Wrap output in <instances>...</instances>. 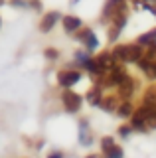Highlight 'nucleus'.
Listing matches in <instances>:
<instances>
[{
	"label": "nucleus",
	"instance_id": "nucleus-1",
	"mask_svg": "<svg viewBox=\"0 0 156 158\" xmlns=\"http://www.w3.org/2000/svg\"><path fill=\"white\" fill-rule=\"evenodd\" d=\"M115 59H121V61H140L142 57V46L138 44H133V46H117L113 49Z\"/></svg>",
	"mask_w": 156,
	"mask_h": 158
},
{
	"label": "nucleus",
	"instance_id": "nucleus-2",
	"mask_svg": "<svg viewBox=\"0 0 156 158\" xmlns=\"http://www.w3.org/2000/svg\"><path fill=\"white\" fill-rule=\"evenodd\" d=\"M61 101H63V107H65L67 113H77L81 107V97L77 93H73L71 89H65L61 95Z\"/></svg>",
	"mask_w": 156,
	"mask_h": 158
},
{
	"label": "nucleus",
	"instance_id": "nucleus-3",
	"mask_svg": "<svg viewBox=\"0 0 156 158\" xmlns=\"http://www.w3.org/2000/svg\"><path fill=\"white\" fill-rule=\"evenodd\" d=\"M79 79H81L79 71H60V73H57V83H60L61 87H65V89H69L71 85H75Z\"/></svg>",
	"mask_w": 156,
	"mask_h": 158
},
{
	"label": "nucleus",
	"instance_id": "nucleus-4",
	"mask_svg": "<svg viewBox=\"0 0 156 158\" xmlns=\"http://www.w3.org/2000/svg\"><path fill=\"white\" fill-rule=\"evenodd\" d=\"M77 38H79L81 42L87 44V49H95L97 46H99V40H97V36L91 32V30H83V32H81Z\"/></svg>",
	"mask_w": 156,
	"mask_h": 158
},
{
	"label": "nucleus",
	"instance_id": "nucleus-5",
	"mask_svg": "<svg viewBox=\"0 0 156 158\" xmlns=\"http://www.w3.org/2000/svg\"><path fill=\"white\" fill-rule=\"evenodd\" d=\"M63 28H65V32H77V30H79L81 26H83V24H81V20L77 18V16H63Z\"/></svg>",
	"mask_w": 156,
	"mask_h": 158
},
{
	"label": "nucleus",
	"instance_id": "nucleus-6",
	"mask_svg": "<svg viewBox=\"0 0 156 158\" xmlns=\"http://www.w3.org/2000/svg\"><path fill=\"white\" fill-rule=\"evenodd\" d=\"M57 20H60V14H57V12H50L47 16H43L42 24H40V30H42V32H50Z\"/></svg>",
	"mask_w": 156,
	"mask_h": 158
},
{
	"label": "nucleus",
	"instance_id": "nucleus-7",
	"mask_svg": "<svg viewBox=\"0 0 156 158\" xmlns=\"http://www.w3.org/2000/svg\"><path fill=\"white\" fill-rule=\"evenodd\" d=\"M95 59L101 63V67H103V69H113L115 67V56H113V53H109V52L101 53V56L95 57Z\"/></svg>",
	"mask_w": 156,
	"mask_h": 158
},
{
	"label": "nucleus",
	"instance_id": "nucleus-8",
	"mask_svg": "<svg viewBox=\"0 0 156 158\" xmlns=\"http://www.w3.org/2000/svg\"><path fill=\"white\" fill-rule=\"evenodd\" d=\"M136 42H138V46H154L156 44V28L150 30V32H146V34H142Z\"/></svg>",
	"mask_w": 156,
	"mask_h": 158
},
{
	"label": "nucleus",
	"instance_id": "nucleus-9",
	"mask_svg": "<svg viewBox=\"0 0 156 158\" xmlns=\"http://www.w3.org/2000/svg\"><path fill=\"white\" fill-rule=\"evenodd\" d=\"M85 67L89 69L91 73H95V75H101V73L105 71V69L101 67V63L97 61V59H87V61H85Z\"/></svg>",
	"mask_w": 156,
	"mask_h": 158
},
{
	"label": "nucleus",
	"instance_id": "nucleus-10",
	"mask_svg": "<svg viewBox=\"0 0 156 158\" xmlns=\"http://www.w3.org/2000/svg\"><path fill=\"white\" fill-rule=\"evenodd\" d=\"M87 99H89V103L91 105H101V89L99 87H93L89 93H87Z\"/></svg>",
	"mask_w": 156,
	"mask_h": 158
},
{
	"label": "nucleus",
	"instance_id": "nucleus-11",
	"mask_svg": "<svg viewBox=\"0 0 156 158\" xmlns=\"http://www.w3.org/2000/svg\"><path fill=\"white\" fill-rule=\"evenodd\" d=\"M119 87H121V95H123V97H129L130 93H133V81H130L129 77H125L123 83H121Z\"/></svg>",
	"mask_w": 156,
	"mask_h": 158
},
{
	"label": "nucleus",
	"instance_id": "nucleus-12",
	"mask_svg": "<svg viewBox=\"0 0 156 158\" xmlns=\"http://www.w3.org/2000/svg\"><path fill=\"white\" fill-rule=\"evenodd\" d=\"M101 148H103V152H105V156H107L115 148V140L111 136H103V138H101Z\"/></svg>",
	"mask_w": 156,
	"mask_h": 158
},
{
	"label": "nucleus",
	"instance_id": "nucleus-13",
	"mask_svg": "<svg viewBox=\"0 0 156 158\" xmlns=\"http://www.w3.org/2000/svg\"><path fill=\"white\" fill-rule=\"evenodd\" d=\"M117 113H119V117H123V118L133 117V107H130V103H129V101H125L123 105L117 109Z\"/></svg>",
	"mask_w": 156,
	"mask_h": 158
},
{
	"label": "nucleus",
	"instance_id": "nucleus-14",
	"mask_svg": "<svg viewBox=\"0 0 156 158\" xmlns=\"http://www.w3.org/2000/svg\"><path fill=\"white\" fill-rule=\"evenodd\" d=\"M144 105H150V107H156V87H150L144 95Z\"/></svg>",
	"mask_w": 156,
	"mask_h": 158
},
{
	"label": "nucleus",
	"instance_id": "nucleus-15",
	"mask_svg": "<svg viewBox=\"0 0 156 158\" xmlns=\"http://www.w3.org/2000/svg\"><path fill=\"white\" fill-rule=\"evenodd\" d=\"M117 6H123V0H109V2H107V8H105V14H113L115 10L113 8H117Z\"/></svg>",
	"mask_w": 156,
	"mask_h": 158
},
{
	"label": "nucleus",
	"instance_id": "nucleus-16",
	"mask_svg": "<svg viewBox=\"0 0 156 158\" xmlns=\"http://www.w3.org/2000/svg\"><path fill=\"white\" fill-rule=\"evenodd\" d=\"M115 103H117V101H115L113 97H111V99H105V101H101V107H103L105 111H115V109H117Z\"/></svg>",
	"mask_w": 156,
	"mask_h": 158
},
{
	"label": "nucleus",
	"instance_id": "nucleus-17",
	"mask_svg": "<svg viewBox=\"0 0 156 158\" xmlns=\"http://www.w3.org/2000/svg\"><path fill=\"white\" fill-rule=\"evenodd\" d=\"M146 127H150V128H156V107L152 109V113H150L148 121H146Z\"/></svg>",
	"mask_w": 156,
	"mask_h": 158
},
{
	"label": "nucleus",
	"instance_id": "nucleus-18",
	"mask_svg": "<svg viewBox=\"0 0 156 158\" xmlns=\"http://www.w3.org/2000/svg\"><path fill=\"white\" fill-rule=\"evenodd\" d=\"M107 158H123V150H121L119 146H115L113 150H111L109 154H107Z\"/></svg>",
	"mask_w": 156,
	"mask_h": 158
},
{
	"label": "nucleus",
	"instance_id": "nucleus-19",
	"mask_svg": "<svg viewBox=\"0 0 156 158\" xmlns=\"http://www.w3.org/2000/svg\"><path fill=\"white\" fill-rule=\"evenodd\" d=\"M146 59H150V61L156 63V44H154V46H150V49L146 52Z\"/></svg>",
	"mask_w": 156,
	"mask_h": 158
},
{
	"label": "nucleus",
	"instance_id": "nucleus-20",
	"mask_svg": "<svg viewBox=\"0 0 156 158\" xmlns=\"http://www.w3.org/2000/svg\"><path fill=\"white\" fill-rule=\"evenodd\" d=\"M119 135L121 136H129L130 135V127H121L119 128Z\"/></svg>",
	"mask_w": 156,
	"mask_h": 158
},
{
	"label": "nucleus",
	"instance_id": "nucleus-21",
	"mask_svg": "<svg viewBox=\"0 0 156 158\" xmlns=\"http://www.w3.org/2000/svg\"><path fill=\"white\" fill-rule=\"evenodd\" d=\"M46 57L55 59V57H57V52H55V49H46Z\"/></svg>",
	"mask_w": 156,
	"mask_h": 158
},
{
	"label": "nucleus",
	"instance_id": "nucleus-22",
	"mask_svg": "<svg viewBox=\"0 0 156 158\" xmlns=\"http://www.w3.org/2000/svg\"><path fill=\"white\" fill-rule=\"evenodd\" d=\"M47 158H63V154H61V152H53V154H50Z\"/></svg>",
	"mask_w": 156,
	"mask_h": 158
},
{
	"label": "nucleus",
	"instance_id": "nucleus-23",
	"mask_svg": "<svg viewBox=\"0 0 156 158\" xmlns=\"http://www.w3.org/2000/svg\"><path fill=\"white\" fill-rule=\"evenodd\" d=\"M87 158H99V156H97V154H89V156H87Z\"/></svg>",
	"mask_w": 156,
	"mask_h": 158
}]
</instances>
